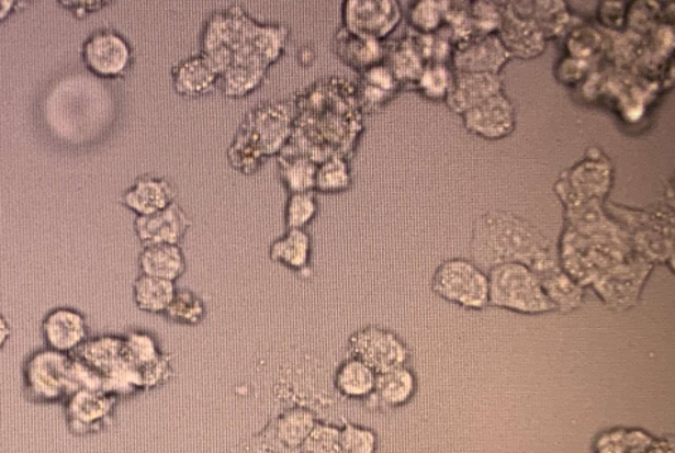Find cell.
Segmentation results:
<instances>
[{"label": "cell", "mask_w": 675, "mask_h": 453, "mask_svg": "<svg viewBox=\"0 0 675 453\" xmlns=\"http://www.w3.org/2000/svg\"><path fill=\"white\" fill-rule=\"evenodd\" d=\"M471 257V262L484 272L498 264L520 263L542 276L561 268L552 240L509 212H490L475 222Z\"/></svg>", "instance_id": "obj_3"}, {"label": "cell", "mask_w": 675, "mask_h": 453, "mask_svg": "<svg viewBox=\"0 0 675 453\" xmlns=\"http://www.w3.org/2000/svg\"><path fill=\"white\" fill-rule=\"evenodd\" d=\"M292 38L284 23L260 22L239 4L216 9L202 23L198 46L218 77L229 67L270 70Z\"/></svg>", "instance_id": "obj_2"}, {"label": "cell", "mask_w": 675, "mask_h": 453, "mask_svg": "<svg viewBox=\"0 0 675 453\" xmlns=\"http://www.w3.org/2000/svg\"><path fill=\"white\" fill-rule=\"evenodd\" d=\"M268 254L273 263L292 270L305 281H311L315 274L312 264L313 239L307 229H286L281 238L270 244Z\"/></svg>", "instance_id": "obj_20"}, {"label": "cell", "mask_w": 675, "mask_h": 453, "mask_svg": "<svg viewBox=\"0 0 675 453\" xmlns=\"http://www.w3.org/2000/svg\"><path fill=\"white\" fill-rule=\"evenodd\" d=\"M194 225L178 202L168 208L149 216H137L134 220V233L143 248L156 245H181Z\"/></svg>", "instance_id": "obj_12"}, {"label": "cell", "mask_w": 675, "mask_h": 453, "mask_svg": "<svg viewBox=\"0 0 675 453\" xmlns=\"http://www.w3.org/2000/svg\"><path fill=\"white\" fill-rule=\"evenodd\" d=\"M418 392V377L409 365L378 374L375 388L363 405L369 411L387 412L412 403Z\"/></svg>", "instance_id": "obj_15"}, {"label": "cell", "mask_w": 675, "mask_h": 453, "mask_svg": "<svg viewBox=\"0 0 675 453\" xmlns=\"http://www.w3.org/2000/svg\"><path fill=\"white\" fill-rule=\"evenodd\" d=\"M81 56L87 70L104 80H117L128 75L134 65L132 43L113 29H100L85 42Z\"/></svg>", "instance_id": "obj_9"}, {"label": "cell", "mask_w": 675, "mask_h": 453, "mask_svg": "<svg viewBox=\"0 0 675 453\" xmlns=\"http://www.w3.org/2000/svg\"><path fill=\"white\" fill-rule=\"evenodd\" d=\"M503 80L498 75L460 73L452 77V84L447 94V104L455 113L464 114L476 107L482 101L500 93Z\"/></svg>", "instance_id": "obj_21"}, {"label": "cell", "mask_w": 675, "mask_h": 453, "mask_svg": "<svg viewBox=\"0 0 675 453\" xmlns=\"http://www.w3.org/2000/svg\"><path fill=\"white\" fill-rule=\"evenodd\" d=\"M177 292V284L139 274L133 284V301L138 310L164 315Z\"/></svg>", "instance_id": "obj_29"}, {"label": "cell", "mask_w": 675, "mask_h": 453, "mask_svg": "<svg viewBox=\"0 0 675 453\" xmlns=\"http://www.w3.org/2000/svg\"><path fill=\"white\" fill-rule=\"evenodd\" d=\"M270 70L254 67H229L218 77V91L225 99L240 100L258 91L268 80Z\"/></svg>", "instance_id": "obj_32"}, {"label": "cell", "mask_w": 675, "mask_h": 453, "mask_svg": "<svg viewBox=\"0 0 675 453\" xmlns=\"http://www.w3.org/2000/svg\"><path fill=\"white\" fill-rule=\"evenodd\" d=\"M319 421V414L315 409L305 407V405H292L274 417L268 423L267 429L273 440L284 450L299 453L303 441Z\"/></svg>", "instance_id": "obj_23"}, {"label": "cell", "mask_w": 675, "mask_h": 453, "mask_svg": "<svg viewBox=\"0 0 675 453\" xmlns=\"http://www.w3.org/2000/svg\"><path fill=\"white\" fill-rule=\"evenodd\" d=\"M18 2L14 0H0V23L11 18V14L16 11Z\"/></svg>", "instance_id": "obj_44"}, {"label": "cell", "mask_w": 675, "mask_h": 453, "mask_svg": "<svg viewBox=\"0 0 675 453\" xmlns=\"http://www.w3.org/2000/svg\"><path fill=\"white\" fill-rule=\"evenodd\" d=\"M452 77H454V73L446 65L432 63V65L424 67L414 86L417 87L424 98L442 100L447 98L448 91L451 89Z\"/></svg>", "instance_id": "obj_37"}, {"label": "cell", "mask_w": 675, "mask_h": 453, "mask_svg": "<svg viewBox=\"0 0 675 453\" xmlns=\"http://www.w3.org/2000/svg\"><path fill=\"white\" fill-rule=\"evenodd\" d=\"M171 79L173 91L188 100L206 98L218 91V73L201 53L177 63Z\"/></svg>", "instance_id": "obj_18"}, {"label": "cell", "mask_w": 675, "mask_h": 453, "mask_svg": "<svg viewBox=\"0 0 675 453\" xmlns=\"http://www.w3.org/2000/svg\"><path fill=\"white\" fill-rule=\"evenodd\" d=\"M176 197V188L166 178L144 175L124 192L122 204L137 216H149L168 208Z\"/></svg>", "instance_id": "obj_22"}, {"label": "cell", "mask_w": 675, "mask_h": 453, "mask_svg": "<svg viewBox=\"0 0 675 453\" xmlns=\"http://www.w3.org/2000/svg\"><path fill=\"white\" fill-rule=\"evenodd\" d=\"M350 356L363 361L375 374L409 365L412 350L397 335L383 327L368 326L353 332L347 340Z\"/></svg>", "instance_id": "obj_8"}, {"label": "cell", "mask_w": 675, "mask_h": 453, "mask_svg": "<svg viewBox=\"0 0 675 453\" xmlns=\"http://www.w3.org/2000/svg\"><path fill=\"white\" fill-rule=\"evenodd\" d=\"M403 19L402 4L395 0H345L341 26L357 35L383 42Z\"/></svg>", "instance_id": "obj_10"}, {"label": "cell", "mask_w": 675, "mask_h": 453, "mask_svg": "<svg viewBox=\"0 0 675 453\" xmlns=\"http://www.w3.org/2000/svg\"><path fill=\"white\" fill-rule=\"evenodd\" d=\"M320 212V202L316 192L288 195L284 205V226L286 229H307Z\"/></svg>", "instance_id": "obj_35"}, {"label": "cell", "mask_w": 675, "mask_h": 453, "mask_svg": "<svg viewBox=\"0 0 675 453\" xmlns=\"http://www.w3.org/2000/svg\"><path fill=\"white\" fill-rule=\"evenodd\" d=\"M12 329L11 325L7 320V317L0 315V351L4 349V346L8 344L9 339H11Z\"/></svg>", "instance_id": "obj_43"}, {"label": "cell", "mask_w": 675, "mask_h": 453, "mask_svg": "<svg viewBox=\"0 0 675 453\" xmlns=\"http://www.w3.org/2000/svg\"><path fill=\"white\" fill-rule=\"evenodd\" d=\"M510 53L505 49L499 36L479 35L462 42L454 55L455 70L460 73L498 75Z\"/></svg>", "instance_id": "obj_14"}, {"label": "cell", "mask_w": 675, "mask_h": 453, "mask_svg": "<svg viewBox=\"0 0 675 453\" xmlns=\"http://www.w3.org/2000/svg\"><path fill=\"white\" fill-rule=\"evenodd\" d=\"M500 42L510 56L537 57L544 49V33L532 19L506 12L500 22Z\"/></svg>", "instance_id": "obj_25"}, {"label": "cell", "mask_w": 675, "mask_h": 453, "mask_svg": "<svg viewBox=\"0 0 675 453\" xmlns=\"http://www.w3.org/2000/svg\"><path fill=\"white\" fill-rule=\"evenodd\" d=\"M651 272V263L643 257L630 258L620 267L603 274L593 286L606 305L614 310H627L639 302V294Z\"/></svg>", "instance_id": "obj_11"}, {"label": "cell", "mask_w": 675, "mask_h": 453, "mask_svg": "<svg viewBox=\"0 0 675 453\" xmlns=\"http://www.w3.org/2000/svg\"><path fill=\"white\" fill-rule=\"evenodd\" d=\"M115 395L80 389L67 398V422L77 433L94 432L113 412Z\"/></svg>", "instance_id": "obj_17"}, {"label": "cell", "mask_w": 675, "mask_h": 453, "mask_svg": "<svg viewBox=\"0 0 675 453\" xmlns=\"http://www.w3.org/2000/svg\"><path fill=\"white\" fill-rule=\"evenodd\" d=\"M331 50L337 59L357 73H361L383 61L385 45L374 38L357 35L340 25L333 33Z\"/></svg>", "instance_id": "obj_19"}, {"label": "cell", "mask_w": 675, "mask_h": 453, "mask_svg": "<svg viewBox=\"0 0 675 453\" xmlns=\"http://www.w3.org/2000/svg\"><path fill=\"white\" fill-rule=\"evenodd\" d=\"M383 65L402 86L416 83L426 67L413 36H405L385 45Z\"/></svg>", "instance_id": "obj_28"}, {"label": "cell", "mask_w": 675, "mask_h": 453, "mask_svg": "<svg viewBox=\"0 0 675 453\" xmlns=\"http://www.w3.org/2000/svg\"><path fill=\"white\" fill-rule=\"evenodd\" d=\"M462 115L466 129L480 137L504 138L515 128L514 105L503 93L492 95Z\"/></svg>", "instance_id": "obj_16"}, {"label": "cell", "mask_w": 675, "mask_h": 453, "mask_svg": "<svg viewBox=\"0 0 675 453\" xmlns=\"http://www.w3.org/2000/svg\"><path fill=\"white\" fill-rule=\"evenodd\" d=\"M42 336L47 349L74 354L90 339L89 322L76 308L57 307L43 319Z\"/></svg>", "instance_id": "obj_13"}, {"label": "cell", "mask_w": 675, "mask_h": 453, "mask_svg": "<svg viewBox=\"0 0 675 453\" xmlns=\"http://www.w3.org/2000/svg\"><path fill=\"white\" fill-rule=\"evenodd\" d=\"M355 84L357 100H359L363 114L378 113L390 101H393L403 87L395 79L392 71L383 65V61L370 67L368 70L361 71Z\"/></svg>", "instance_id": "obj_24"}, {"label": "cell", "mask_w": 675, "mask_h": 453, "mask_svg": "<svg viewBox=\"0 0 675 453\" xmlns=\"http://www.w3.org/2000/svg\"><path fill=\"white\" fill-rule=\"evenodd\" d=\"M295 120L291 138L279 156H302L319 166L331 157L353 158L364 133V114L355 81L320 77L292 100Z\"/></svg>", "instance_id": "obj_1"}, {"label": "cell", "mask_w": 675, "mask_h": 453, "mask_svg": "<svg viewBox=\"0 0 675 453\" xmlns=\"http://www.w3.org/2000/svg\"><path fill=\"white\" fill-rule=\"evenodd\" d=\"M486 274L490 282V306L528 316L556 312L538 274L525 264H498Z\"/></svg>", "instance_id": "obj_5"}, {"label": "cell", "mask_w": 675, "mask_h": 453, "mask_svg": "<svg viewBox=\"0 0 675 453\" xmlns=\"http://www.w3.org/2000/svg\"><path fill=\"white\" fill-rule=\"evenodd\" d=\"M472 26L479 29L480 35H490L495 29H499L503 14H499L495 3L479 2L472 8Z\"/></svg>", "instance_id": "obj_40"}, {"label": "cell", "mask_w": 675, "mask_h": 453, "mask_svg": "<svg viewBox=\"0 0 675 453\" xmlns=\"http://www.w3.org/2000/svg\"><path fill=\"white\" fill-rule=\"evenodd\" d=\"M162 316L172 325L196 327L202 325L209 316V307L204 298L191 288L177 287L170 306Z\"/></svg>", "instance_id": "obj_33"}, {"label": "cell", "mask_w": 675, "mask_h": 453, "mask_svg": "<svg viewBox=\"0 0 675 453\" xmlns=\"http://www.w3.org/2000/svg\"><path fill=\"white\" fill-rule=\"evenodd\" d=\"M539 278L556 312L566 315L583 305V298H585L583 286L563 272L562 268L554 269Z\"/></svg>", "instance_id": "obj_31"}, {"label": "cell", "mask_w": 675, "mask_h": 453, "mask_svg": "<svg viewBox=\"0 0 675 453\" xmlns=\"http://www.w3.org/2000/svg\"><path fill=\"white\" fill-rule=\"evenodd\" d=\"M431 287L438 297L466 310L490 306L488 274L471 260H446L434 273Z\"/></svg>", "instance_id": "obj_7"}, {"label": "cell", "mask_w": 675, "mask_h": 453, "mask_svg": "<svg viewBox=\"0 0 675 453\" xmlns=\"http://www.w3.org/2000/svg\"><path fill=\"white\" fill-rule=\"evenodd\" d=\"M299 453H341L340 427L320 419L303 441Z\"/></svg>", "instance_id": "obj_39"}, {"label": "cell", "mask_w": 675, "mask_h": 453, "mask_svg": "<svg viewBox=\"0 0 675 453\" xmlns=\"http://www.w3.org/2000/svg\"><path fill=\"white\" fill-rule=\"evenodd\" d=\"M341 453H375L379 450V435L373 429L359 423L345 421L340 427Z\"/></svg>", "instance_id": "obj_38"}, {"label": "cell", "mask_w": 675, "mask_h": 453, "mask_svg": "<svg viewBox=\"0 0 675 453\" xmlns=\"http://www.w3.org/2000/svg\"><path fill=\"white\" fill-rule=\"evenodd\" d=\"M297 63L305 69H308L312 65H315L317 59V50L316 47L312 45V43H306L302 47H299L297 50Z\"/></svg>", "instance_id": "obj_42"}, {"label": "cell", "mask_w": 675, "mask_h": 453, "mask_svg": "<svg viewBox=\"0 0 675 453\" xmlns=\"http://www.w3.org/2000/svg\"><path fill=\"white\" fill-rule=\"evenodd\" d=\"M293 120L292 100H265L246 111L226 151L230 168L246 177L262 170L286 147Z\"/></svg>", "instance_id": "obj_4"}, {"label": "cell", "mask_w": 675, "mask_h": 453, "mask_svg": "<svg viewBox=\"0 0 675 453\" xmlns=\"http://www.w3.org/2000/svg\"><path fill=\"white\" fill-rule=\"evenodd\" d=\"M61 7L69 8L77 18L83 19L86 14L99 12L104 7H109L110 2H59Z\"/></svg>", "instance_id": "obj_41"}, {"label": "cell", "mask_w": 675, "mask_h": 453, "mask_svg": "<svg viewBox=\"0 0 675 453\" xmlns=\"http://www.w3.org/2000/svg\"><path fill=\"white\" fill-rule=\"evenodd\" d=\"M378 374L365 365L363 361L349 356L341 361L333 371V392L347 401H361L369 398L375 388Z\"/></svg>", "instance_id": "obj_26"}, {"label": "cell", "mask_w": 675, "mask_h": 453, "mask_svg": "<svg viewBox=\"0 0 675 453\" xmlns=\"http://www.w3.org/2000/svg\"><path fill=\"white\" fill-rule=\"evenodd\" d=\"M450 2H436V0H421L413 3L408 9V22L419 35H434L438 27L447 21Z\"/></svg>", "instance_id": "obj_36"}, {"label": "cell", "mask_w": 675, "mask_h": 453, "mask_svg": "<svg viewBox=\"0 0 675 453\" xmlns=\"http://www.w3.org/2000/svg\"><path fill=\"white\" fill-rule=\"evenodd\" d=\"M279 181L288 195L315 192L317 163L302 156H278Z\"/></svg>", "instance_id": "obj_30"}, {"label": "cell", "mask_w": 675, "mask_h": 453, "mask_svg": "<svg viewBox=\"0 0 675 453\" xmlns=\"http://www.w3.org/2000/svg\"><path fill=\"white\" fill-rule=\"evenodd\" d=\"M22 375L27 397L35 403L53 404L76 393L71 354L45 347L27 356Z\"/></svg>", "instance_id": "obj_6"}, {"label": "cell", "mask_w": 675, "mask_h": 453, "mask_svg": "<svg viewBox=\"0 0 675 453\" xmlns=\"http://www.w3.org/2000/svg\"><path fill=\"white\" fill-rule=\"evenodd\" d=\"M353 186V172L350 161L344 157L327 158L317 166L316 194L337 195L344 194Z\"/></svg>", "instance_id": "obj_34"}, {"label": "cell", "mask_w": 675, "mask_h": 453, "mask_svg": "<svg viewBox=\"0 0 675 453\" xmlns=\"http://www.w3.org/2000/svg\"><path fill=\"white\" fill-rule=\"evenodd\" d=\"M138 267L146 276L176 283L184 276L188 263L180 245H156L143 248Z\"/></svg>", "instance_id": "obj_27"}]
</instances>
